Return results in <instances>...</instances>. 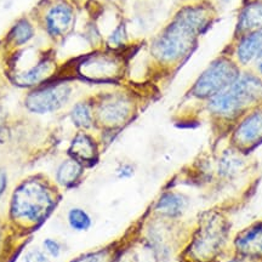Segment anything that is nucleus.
<instances>
[{
    "label": "nucleus",
    "instance_id": "nucleus-4",
    "mask_svg": "<svg viewBox=\"0 0 262 262\" xmlns=\"http://www.w3.org/2000/svg\"><path fill=\"white\" fill-rule=\"evenodd\" d=\"M238 77V68L233 62L227 58L216 60L195 81L193 95L199 98H211L231 86Z\"/></svg>",
    "mask_w": 262,
    "mask_h": 262
},
{
    "label": "nucleus",
    "instance_id": "nucleus-6",
    "mask_svg": "<svg viewBox=\"0 0 262 262\" xmlns=\"http://www.w3.org/2000/svg\"><path fill=\"white\" fill-rule=\"evenodd\" d=\"M79 73L94 81H108L118 77L120 62L111 55H94L86 57L78 67Z\"/></svg>",
    "mask_w": 262,
    "mask_h": 262
},
{
    "label": "nucleus",
    "instance_id": "nucleus-3",
    "mask_svg": "<svg viewBox=\"0 0 262 262\" xmlns=\"http://www.w3.org/2000/svg\"><path fill=\"white\" fill-rule=\"evenodd\" d=\"M262 97V81L254 75L238 77L231 86L210 98L209 108L216 116L233 118L250 103Z\"/></svg>",
    "mask_w": 262,
    "mask_h": 262
},
{
    "label": "nucleus",
    "instance_id": "nucleus-2",
    "mask_svg": "<svg viewBox=\"0 0 262 262\" xmlns=\"http://www.w3.org/2000/svg\"><path fill=\"white\" fill-rule=\"evenodd\" d=\"M55 203V196L47 183L32 178L15 189L10 211L17 221L38 225L54 210Z\"/></svg>",
    "mask_w": 262,
    "mask_h": 262
},
{
    "label": "nucleus",
    "instance_id": "nucleus-17",
    "mask_svg": "<svg viewBox=\"0 0 262 262\" xmlns=\"http://www.w3.org/2000/svg\"><path fill=\"white\" fill-rule=\"evenodd\" d=\"M83 173V164L70 158L60 164L56 170V181L63 187H72L79 181Z\"/></svg>",
    "mask_w": 262,
    "mask_h": 262
},
{
    "label": "nucleus",
    "instance_id": "nucleus-14",
    "mask_svg": "<svg viewBox=\"0 0 262 262\" xmlns=\"http://www.w3.org/2000/svg\"><path fill=\"white\" fill-rule=\"evenodd\" d=\"M187 208V199L178 193H166L160 196L156 205V211L166 217H179Z\"/></svg>",
    "mask_w": 262,
    "mask_h": 262
},
{
    "label": "nucleus",
    "instance_id": "nucleus-22",
    "mask_svg": "<svg viewBox=\"0 0 262 262\" xmlns=\"http://www.w3.org/2000/svg\"><path fill=\"white\" fill-rule=\"evenodd\" d=\"M42 245H44L45 251H47L50 256L56 258L61 255V250H62L61 244L58 243L57 241H55V239L47 238L44 242H42Z\"/></svg>",
    "mask_w": 262,
    "mask_h": 262
},
{
    "label": "nucleus",
    "instance_id": "nucleus-18",
    "mask_svg": "<svg viewBox=\"0 0 262 262\" xmlns=\"http://www.w3.org/2000/svg\"><path fill=\"white\" fill-rule=\"evenodd\" d=\"M35 35V29L33 27V25L28 19L22 18L15 24L12 27L11 32H10L9 38L10 40L16 47H22L26 45L34 38Z\"/></svg>",
    "mask_w": 262,
    "mask_h": 262
},
{
    "label": "nucleus",
    "instance_id": "nucleus-15",
    "mask_svg": "<svg viewBox=\"0 0 262 262\" xmlns=\"http://www.w3.org/2000/svg\"><path fill=\"white\" fill-rule=\"evenodd\" d=\"M262 31V3L255 2L245 6L239 16L238 32Z\"/></svg>",
    "mask_w": 262,
    "mask_h": 262
},
{
    "label": "nucleus",
    "instance_id": "nucleus-10",
    "mask_svg": "<svg viewBox=\"0 0 262 262\" xmlns=\"http://www.w3.org/2000/svg\"><path fill=\"white\" fill-rule=\"evenodd\" d=\"M55 68H56L55 61L51 57H44L28 70L16 74L14 81L18 86H35L48 80L55 72Z\"/></svg>",
    "mask_w": 262,
    "mask_h": 262
},
{
    "label": "nucleus",
    "instance_id": "nucleus-16",
    "mask_svg": "<svg viewBox=\"0 0 262 262\" xmlns=\"http://www.w3.org/2000/svg\"><path fill=\"white\" fill-rule=\"evenodd\" d=\"M262 54V31L253 32L239 42L237 55L242 63H249Z\"/></svg>",
    "mask_w": 262,
    "mask_h": 262
},
{
    "label": "nucleus",
    "instance_id": "nucleus-19",
    "mask_svg": "<svg viewBox=\"0 0 262 262\" xmlns=\"http://www.w3.org/2000/svg\"><path fill=\"white\" fill-rule=\"evenodd\" d=\"M71 119L78 129H90L94 124L93 111L89 103L78 102L71 111Z\"/></svg>",
    "mask_w": 262,
    "mask_h": 262
},
{
    "label": "nucleus",
    "instance_id": "nucleus-23",
    "mask_svg": "<svg viewBox=\"0 0 262 262\" xmlns=\"http://www.w3.org/2000/svg\"><path fill=\"white\" fill-rule=\"evenodd\" d=\"M25 261L26 262H51L47 256V254H45L44 251L39 250L37 248L31 249V250L27 251V254H26L25 256Z\"/></svg>",
    "mask_w": 262,
    "mask_h": 262
},
{
    "label": "nucleus",
    "instance_id": "nucleus-29",
    "mask_svg": "<svg viewBox=\"0 0 262 262\" xmlns=\"http://www.w3.org/2000/svg\"><path fill=\"white\" fill-rule=\"evenodd\" d=\"M232 262H237V261H232Z\"/></svg>",
    "mask_w": 262,
    "mask_h": 262
},
{
    "label": "nucleus",
    "instance_id": "nucleus-24",
    "mask_svg": "<svg viewBox=\"0 0 262 262\" xmlns=\"http://www.w3.org/2000/svg\"><path fill=\"white\" fill-rule=\"evenodd\" d=\"M104 257H106L104 251H100V253H91L83 255V256L75 258V260L72 262H103Z\"/></svg>",
    "mask_w": 262,
    "mask_h": 262
},
{
    "label": "nucleus",
    "instance_id": "nucleus-27",
    "mask_svg": "<svg viewBox=\"0 0 262 262\" xmlns=\"http://www.w3.org/2000/svg\"><path fill=\"white\" fill-rule=\"evenodd\" d=\"M6 185H8V178H6V173L3 169H0V196L3 193L5 192Z\"/></svg>",
    "mask_w": 262,
    "mask_h": 262
},
{
    "label": "nucleus",
    "instance_id": "nucleus-25",
    "mask_svg": "<svg viewBox=\"0 0 262 262\" xmlns=\"http://www.w3.org/2000/svg\"><path fill=\"white\" fill-rule=\"evenodd\" d=\"M124 40H125V31H124L123 26H119L116 29V32L111 35L110 42L112 45H120Z\"/></svg>",
    "mask_w": 262,
    "mask_h": 262
},
{
    "label": "nucleus",
    "instance_id": "nucleus-5",
    "mask_svg": "<svg viewBox=\"0 0 262 262\" xmlns=\"http://www.w3.org/2000/svg\"><path fill=\"white\" fill-rule=\"evenodd\" d=\"M72 95L71 85L66 81L47 84L31 91L25 100L29 112L35 114L54 113L66 106Z\"/></svg>",
    "mask_w": 262,
    "mask_h": 262
},
{
    "label": "nucleus",
    "instance_id": "nucleus-28",
    "mask_svg": "<svg viewBox=\"0 0 262 262\" xmlns=\"http://www.w3.org/2000/svg\"><path fill=\"white\" fill-rule=\"evenodd\" d=\"M255 60H256V67H257V70H258V72H260V73L262 74V54L261 55H258V56L255 58Z\"/></svg>",
    "mask_w": 262,
    "mask_h": 262
},
{
    "label": "nucleus",
    "instance_id": "nucleus-20",
    "mask_svg": "<svg viewBox=\"0 0 262 262\" xmlns=\"http://www.w3.org/2000/svg\"><path fill=\"white\" fill-rule=\"evenodd\" d=\"M67 219L71 228H73L74 231H88L93 224L90 215L80 208H72L68 212Z\"/></svg>",
    "mask_w": 262,
    "mask_h": 262
},
{
    "label": "nucleus",
    "instance_id": "nucleus-8",
    "mask_svg": "<svg viewBox=\"0 0 262 262\" xmlns=\"http://www.w3.org/2000/svg\"><path fill=\"white\" fill-rule=\"evenodd\" d=\"M226 225L217 224V221H210L208 225H205L199 232L196 237L193 250L194 254L199 257L208 258L212 255L217 253L219 249L221 248L222 243L225 241L226 235Z\"/></svg>",
    "mask_w": 262,
    "mask_h": 262
},
{
    "label": "nucleus",
    "instance_id": "nucleus-13",
    "mask_svg": "<svg viewBox=\"0 0 262 262\" xmlns=\"http://www.w3.org/2000/svg\"><path fill=\"white\" fill-rule=\"evenodd\" d=\"M71 158L81 164H94L97 160V146L95 141L86 134H78L70 147Z\"/></svg>",
    "mask_w": 262,
    "mask_h": 262
},
{
    "label": "nucleus",
    "instance_id": "nucleus-9",
    "mask_svg": "<svg viewBox=\"0 0 262 262\" xmlns=\"http://www.w3.org/2000/svg\"><path fill=\"white\" fill-rule=\"evenodd\" d=\"M74 21L73 9L67 3L52 5L45 16V28L50 37L60 38L70 31Z\"/></svg>",
    "mask_w": 262,
    "mask_h": 262
},
{
    "label": "nucleus",
    "instance_id": "nucleus-26",
    "mask_svg": "<svg viewBox=\"0 0 262 262\" xmlns=\"http://www.w3.org/2000/svg\"><path fill=\"white\" fill-rule=\"evenodd\" d=\"M134 171H135V170H134L133 166L129 165V164H124V165H122L118 169L117 175L118 178L120 179H129L134 175Z\"/></svg>",
    "mask_w": 262,
    "mask_h": 262
},
{
    "label": "nucleus",
    "instance_id": "nucleus-11",
    "mask_svg": "<svg viewBox=\"0 0 262 262\" xmlns=\"http://www.w3.org/2000/svg\"><path fill=\"white\" fill-rule=\"evenodd\" d=\"M234 139L238 145L244 147L255 146L262 142V110L245 118L235 131Z\"/></svg>",
    "mask_w": 262,
    "mask_h": 262
},
{
    "label": "nucleus",
    "instance_id": "nucleus-12",
    "mask_svg": "<svg viewBox=\"0 0 262 262\" xmlns=\"http://www.w3.org/2000/svg\"><path fill=\"white\" fill-rule=\"evenodd\" d=\"M235 247L245 256H262V224L253 225L235 239Z\"/></svg>",
    "mask_w": 262,
    "mask_h": 262
},
{
    "label": "nucleus",
    "instance_id": "nucleus-1",
    "mask_svg": "<svg viewBox=\"0 0 262 262\" xmlns=\"http://www.w3.org/2000/svg\"><path fill=\"white\" fill-rule=\"evenodd\" d=\"M209 15L202 6L182 9L153 41L152 54L162 62H173L188 54L196 37L208 25Z\"/></svg>",
    "mask_w": 262,
    "mask_h": 262
},
{
    "label": "nucleus",
    "instance_id": "nucleus-7",
    "mask_svg": "<svg viewBox=\"0 0 262 262\" xmlns=\"http://www.w3.org/2000/svg\"><path fill=\"white\" fill-rule=\"evenodd\" d=\"M131 103L122 95H111L97 106V118L108 126L123 124L130 116Z\"/></svg>",
    "mask_w": 262,
    "mask_h": 262
},
{
    "label": "nucleus",
    "instance_id": "nucleus-21",
    "mask_svg": "<svg viewBox=\"0 0 262 262\" xmlns=\"http://www.w3.org/2000/svg\"><path fill=\"white\" fill-rule=\"evenodd\" d=\"M239 165H241V160L237 157L226 153L220 163V172L224 176L232 175V173H234L239 169Z\"/></svg>",
    "mask_w": 262,
    "mask_h": 262
}]
</instances>
